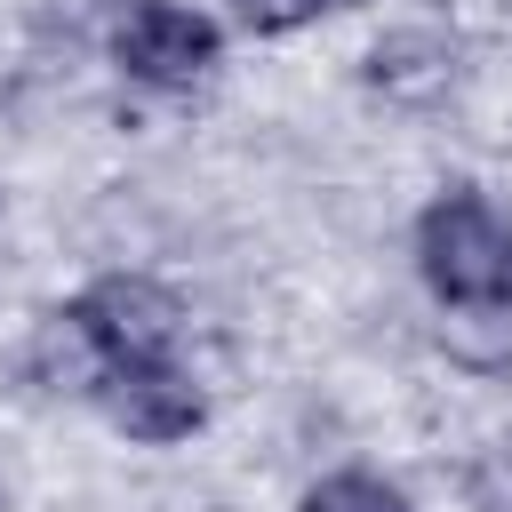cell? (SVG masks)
<instances>
[{
    "instance_id": "obj_2",
    "label": "cell",
    "mask_w": 512,
    "mask_h": 512,
    "mask_svg": "<svg viewBox=\"0 0 512 512\" xmlns=\"http://www.w3.org/2000/svg\"><path fill=\"white\" fill-rule=\"evenodd\" d=\"M232 32L216 8H192V0H120L112 24H104V56L128 88H152V96H192L216 64H224Z\"/></svg>"
},
{
    "instance_id": "obj_5",
    "label": "cell",
    "mask_w": 512,
    "mask_h": 512,
    "mask_svg": "<svg viewBox=\"0 0 512 512\" xmlns=\"http://www.w3.org/2000/svg\"><path fill=\"white\" fill-rule=\"evenodd\" d=\"M360 88L384 112H440L464 88V40L440 24H392L360 48Z\"/></svg>"
},
{
    "instance_id": "obj_4",
    "label": "cell",
    "mask_w": 512,
    "mask_h": 512,
    "mask_svg": "<svg viewBox=\"0 0 512 512\" xmlns=\"http://www.w3.org/2000/svg\"><path fill=\"white\" fill-rule=\"evenodd\" d=\"M88 408L120 440H136V448H184L192 432H208V384L184 360H128V368H112Z\"/></svg>"
},
{
    "instance_id": "obj_6",
    "label": "cell",
    "mask_w": 512,
    "mask_h": 512,
    "mask_svg": "<svg viewBox=\"0 0 512 512\" xmlns=\"http://www.w3.org/2000/svg\"><path fill=\"white\" fill-rule=\"evenodd\" d=\"M16 368H24V384H32V392H48V400H96V392H104V376H112V352L96 344V328L80 320V304L64 296V304L32 312Z\"/></svg>"
},
{
    "instance_id": "obj_1",
    "label": "cell",
    "mask_w": 512,
    "mask_h": 512,
    "mask_svg": "<svg viewBox=\"0 0 512 512\" xmlns=\"http://www.w3.org/2000/svg\"><path fill=\"white\" fill-rule=\"evenodd\" d=\"M408 264L424 296L456 320H512V216L480 184H440L408 224Z\"/></svg>"
},
{
    "instance_id": "obj_7",
    "label": "cell",
    "mask_w": 512,
    "mask_h": 512,
    "mask_svg": "<svg viewBox=\"0 0 512 512\" xmlns=\"http://www.w3.org/2000/svg\"><path fill=\"white\" fill-rule=\"evenodd\" d=\"M296 512H416V496L384 464H328V472L304 480Z\"/></svg>"
},
{
    "instance_id": "obj_3",
    "label": "cell",
    "mask_w": 512,
    "mask_h": 512,
    "mask_svg": "<svg viewBox=\"0 0 512 512\" xmlns=\"http://www.w3.org/2000/svg\"><path fill=\"white\" fill-rule=\"evenodd\" d=\"M72 304H80V320L96 328V344L112 352V368H128V360H176V344H184V328H192L184 296H176L160 272H136V264H112V272L80 280Z\"/></svg>"
},
{
    "instance_id": "obj_9",
    "label": "cell",
    "mask_w": 512,
    "mask_h": 512,
    "mask_svg": "<svg viewBox=\"0 0 512 512\" xmlns=\"http://www.w3.org/2000/svg\"><path fill=\"white\" fill-rule=\"evenodd\" d=\"M0 512H8V488H0Z\"/></svg>"
},
{
    "instance_id": "obj_8",
    "label": "cell",
    "mask_w": 512,
    "mask_h": 512,
    "mask_svg": "<svg viewBox=\"0 0 512 512\" xmlns=\"http://www.w3.org/2000/svg\"><path fill=\"white\" fill-rule=\"evenodd\" d=\"M216 16L240 40H296V32H312L320 16H344V8L336 0H224Z\"/></svg>"
}]
</instances>
